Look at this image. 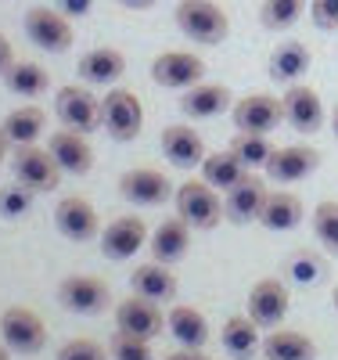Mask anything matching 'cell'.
Here are the masks:
<instances>
[{
	"label": "cell",
	"mask_w": 338,
	"mask_h": 360,
	"mask_svg": "<svg viewBox=\"0 0 338 360\" xmlns=\"http://www.w3.org/2000/svg\"><path fill=\"white\" fill-rule=\"evenodd\" d=\"M173 18H176V29L188 40H198V44H209V47L223 44L227 33H230V18L216 0H180Z\"/></svg>",
	"instance_id": "obj_1"
},
{
	"label": "cell",
	"mask_w": 338,
	"mask_h": 360,
	"mask_svg": "<svg viewBox=\"0 0 338 360\" xmlns=\"http://www.w3.org/2000/svg\"><path fill=\"white\" fill-rule=\"evenodd\" d=\"M101 130H108L112 141L130 144L144 130V105L134 90L126 86H108V94L101 98Z\"/></svg>",
	"instance_id": "obj_2"
},
{
	"label": "cell",
	"mask_w": 338,
	"mask_h": 360,
	"mask_svg": "<svg viewBox=\"0 0 338 360\" xmlns=\"http://www.w3.org/2000/svg\"><path fill=\"white\" fill-rule=\"evenodd\" d=\"M173 202H176V217H183L195 231H212V227H220V220H227L220 191L212 184H205L202 176L183 180L173 195Z\"/></svg>",
	"instance_id": "obj_3"
},
{
	"label": "cell",
	"mask_w": 338,
	"mask_h": 360,
	"mask_svg": "<svg viewBox=\"0 0 338 360\" xmlns=\"http://www.w3.org/2000/svg\"><path fill=\"white\" fill-rule=\"evenodd\" d=\"M22 25H25V37L33 40L40 51H47V54H65L72 47V40H76L72 18L61 15L58 8H44V4L29 8Z\"/></svg>",
	"instance_id": "obj_4"
},
{
	"label": "cell",
	"mask_w": 338,
	"mask_h": 360,
	"mask_svg": "<svg viewBox=\"0 0 338 360\" xmlns=\"http://www.w3.org/2000/svg\"><path fill=\"white\" fill-rule=\"evenodd\" d=\"M0 339H4L11 353L33 356L47 346V324L40 321L33 307H8L0 314Z\"/></svg>",
	"instance_id": "obj_5"
},
{
	"label": "cell",
	"mask_w": 338,
	"mask_h": 360,
	"mask_svg": "<svg viewBox=\"0 0 338 360\" xmlns=\"http://www.w3.org/2000/svg\"><path fill=\"white\" fill-rule=\"evenodd\" d=\"M11 169H15V180L25 184L29 191L37 195H47V191H58L61 188V166L54 162V155L47 148H37V144H22L15 148V159H11Z\"/></svg>",
	"instance_id": "obj_6"
},
{
	"label": "cell",
	"mask_w": 338,
	"mask_h": 360,
	"mask_svg": "<svg viewBox=\"0 0 338 360\" xmlns=\"http://www.w3.org/2000/svg\"><path fill=\"white\" fill-rule=\"evenodd\" d=\"M54 115H58L69 130L94 134V130H101V98H94V94H90L86 86H79V83H69V86L58 90Z\"/></svg>",
	"instance_id": "obj_7"
},
{
	"label": "cell",
	"mask_w": 338,
	"mask_h": 360,
	"mask_svg": "<svg viewBox=\"0 0 338 360\" xmlns=\"http://www.w3.org/2000/svg\"><path fill=\"white\" fill-rule=\"evenodd\" d=\"M230 119H234V127L241 134H266L270 137L281 127L285 108H281V98L266 94V90H256V94H245V98L234 101Z\"/></svg>",
	"instance_id": "obj_8"
},
{
	"label": "cell",
	"mask_w": 338,
	"mask_h": 360,
	"mask_svg": "<svg viewBox=\"0 0 338 360\" xmlns=\"http://www.w3.org/2000/svg\"><path fill=\"white\" fill-rule=\"evenodd\" d=\"M119 195L126 198L130 205H141V209H155V205H166L173 191L169 176L155 166H137V169H126L119 176Z\"/></svg>",
	"instance_id": "obj_9"
},
{
	"label": "cell",
	"mask_w": 338,
	"mask_h": 360,
	"mask_svg": "<svg viewBox=\"0 0 338 360\" xmlns=\"http://www.w3.org/2000/svg\"><path fill=\"white\" fill-rule=\"evenodd\" d=\"M108 299H112L108 285L94 274H69L58 285V303L72 314H83V317H94V314L108 310Z\"/></svg>",
	"instance_id": "obj_10"
},
{
	"label": "cell",
	"mask_w": 338,
	"mask_h": 360,
	"mask_svg": "<svg viewBox=\"0 0 338 360\" xmlns=\"http://www.w3.org/2000/svg\"><path fill=\"white\" fill-rule=\"evenodd\" d=\"M205 76V62L195 51H162L151 62V79L166 90H191L195 83H202Z\"/></svg>",
	"instance_id": "obj_11"
},
{
	"label": "cell",
	"mask_w": 338,
	"mask_h": 360,
	"mask_svg": "<svg viewBox=\"0 0 338 360\" xmlns=\"http://www.w3.org/2000/svg\"><path fill=\"white\" fill-rule=\"evenodd\" d=\"M115 328L119 332H130V335H141V339H155L166 332V314L159 310L155 299H144L134 292L115 307Z\"/></svg>",
	"instance_id": "obj_12"
},
{
	"label": "cell",
	"mask_w": 338,
	"mask_h": 360,
	"mask_svg": "<svg viewBox=\"0 0 338 360\" xmlns=\"http://www.w3.org/2000/svg\"><path fill=\"white\" fill-rule=\"evenodd\" d=\"M281 108H285V123L295 134H317L324 127V101L313 86L306 83H292L281 94Z\"/></svg>",
	"instance_id": "obj_13"
},
{
	"label": "cell",
	"mask_w": 338,
	"mask_h": 360,
	"mask_svg": "<svg viewBox=\"0 0 338 360\" xmlns=\"http://www.w3.org/2000/svg\"><path fill=\"white\" fill-rule=\"evenodd\" d=\"M54 227L69 238V242H90L101 234V220L98 209L90 205V198L83 195H65L54 205Z\"/></svg>",
	"instance_id": "obj_14"
},
{
	"label": "cell",
	"mask_w": 338,
	"mask_h": 360,
	"mask_svg": "<svg viewBox=\"0 0 338 360\" xmlns=\"http://www.w3.org/2000/svg\"><path fill=\"white\" fill-rule=\"evenodd\" d=\"M317 166H320L317 148H310V144H285V148H273V155H270V162L263 169H266L270 184H295V180L310 176Z\"/></svg>",
	"instance_id": "obj_15"
},
{
	"label": "cell",
	"mask_w": 338,
	"mask_h": 360,
	"mask_svg": "<svg viewBox=\"0 0 338 360\" xmlns=\"http://www.w3.org/2000/svg\"><path fill=\"white\" fill-rule=\"evenodd\" d=\"M266 195H270L266 180L249 169V173H245L238 184L223 195V213H227V220H230V224H252V220L259 224V213H263V205H266Z\"/></svg>",
	"instance_id": "obj_16"
},
{
	"label": "cell",
	"mask_w": 338,
	"mask_h": 360,
	"mask_svg": "<svg viewBox=\"0 0 338 360\" xmlns=\"http://www.w3.org/2000/svg\"><path fill=\"white\" fill-rule=\"evenodd\" d=\"M288 307H292V295L281 278H263L249 292V317L259 328H281V321L288 317Z\"/></svg>",
	"instance_id": "obj_17"
},
{
	"label": "cell",
	"mask_w": 338,
	"mask_h": 360,
	"mask_svg": "<svg viewBox=\"0 0 338 360\" xmlns=\"http://www.w3.org/2000/svg\"><path fill=\"white\" fill-rule=\"evenodd\" d=\"M148 245V224L141 217H115L105 231H101V252L115 263L137 256L141 249Z\"/></svg>",
	"instance_id": "obj_18"
},
{
	"label": "cell",
	"mask_w": 338,
	"mask_h": 360,
	"mask_svg": "<svg viewBox=\"0 0 338 360\" xmlns=\"http://www.w3.org/2000/svg\"><path fill=\"white\" fill-rule=\"evenodd\" d=\"M47 152L54 155V162L61 166V173H69V176H83V173H90V166H94V148H90L86 134L69 130V127L51 134Z\"/></svg>",
	"instance_id": "obj_19"
},
{
	"label": "cell",
	"mask_w": 338,
	"mask_h": 360,
	"mask_svg": "<svg viewBox=\"0 0 338 360\" xmlns=\"http://www.w3.org/2000/svg\"><path fill=\"white\" fill-rule=\"evenodd\" d=\"M159 141H162V152H166L169 166H176V169H198L205 162V155H209L202 134L195 127H183V123L166 127Z\"/></svg>",
	"instance_id": "obj_20"
},
{
	"label": "cell",
	"mask_w": 338,
	"mask_h": 360,
	"mask_svg": "<svg viewBox=\"0 0 338 360\" xmlns=\"http://www.w3.org/2000/svg\"><path fill=\"white\" fill-rule=\"evenodd\" d=\"M191 231H195V227L183 220V217L162 220V224L155 227V234L148 238L151 259H155V263H166V266H173L176 259H183V256H188V249H191Z\"/></svg>",
	"instance_id": "obj_21"
},
{
	"label": "cell",
	"mask_w": 338,
	"mask_h": 360,
	"mask_svg": "<svg viewBox=\"0 0 338 360\" xmlns=\"http://www.w3.org/2000/svg\"><path fill=\"white\" fill-rule=\"evenodd\" d=\"M76 72L86 86H115L122 72H126V54L119 47H94L79 58Z\"/></svg>",
	"instance_id": "obj_22"
},
{
	"label": "cell",
	"mask_w": 338,
	"mask_h": 360,
	"mask_svg": "<svg viewBox=\"0 0 338 360\" xmlns=\"http://www.w3.org/2000/svg\"><path fill=\"white\" fill-rule=\"evenodd\" d=\"M310 62H313V54H310V47H306V44H299V40H281L278 47L270 51L266 72H270L273 83L292 86V83H299L306 72H310Z\"/></svg>",
	"instance_id": "obj_23"
},
{
	"label": "cell",
	"mask_w": 338,
	"mask_h": 360,
	"mask_svg": "<svg viewBox=\"0 0 338 360\" xmlns=\"http://www.w3.org/2000/svg\"><path fill=\"white\" fill-rule=\"evenodd\" d=\"M230 98H234V94H230L223 83H195L191 90H183L180 112L188 115V119H216V115H223L227 108H234Z\"/></svg>",
	"instance_id": "obj_24"
},
{
	"label": "cell",
	"mask_w": 338,
	"mask_h": 360,
	"mask_svg": "<svg viewBox=\"0 0 338 360\" xmlns=\"http://www.w3.org/2000/svg\"><path fill=\"white\" fill-rule=\"evenodd\" d=\"M302 217H306L302 198L295 191H285L281 188V191H270L266 195V205H263V213H259V227L285 234V231H295L302 224Z\"/></svg>",
	"instance_id": "obj_25"
},
{
	"label": "cell",
	"mask_w": 338,
	"mask_h": 360,
	"mask_svg": "<svg viewBox=\"0 0 338 360\" xmlns=\"http://www.w3.org/2000/svg\"><path fill=\"white\" fill-rule=\"evenodd\" d=\"M130 288L144 299H155V303H169L176 295V274L166 263H141L134 274H130Z\"/></svg>",
	"instance_id": "obj_26"
},
{
	"label": "cell",
	"mask_w": 338,
	"mask_h": 360,
	"mask_svg": "<svg viewBox=\"0 0 338 360\" xmlns=\"http://www.w3.org/2000/svg\"><path fill=\"white\" fill-rule=\"evenodd\" d=\"M220 342H223V349H227L234 360H249L256 349H263L259 324H256L249 314L227 317V321H223V332H220Z\"/></svg>",
	"instance_id": "obj_27"
},
{
	"label": "cell",
	"mask_w": 338,
	"mask_h": 360,
	"mask_svg": "<svg viewBox=\"0 0 338 360\" xmlns=\"http://www.w3.org/2000/svg\"><path fill=\"white\" fill-rule=\"evenodd\" d=\"M263 356L266 360H313L317 346L310 335L295 332V328H270V335L263 339Z\"/></svg>",
	"instance_id": "obj_28"
},
{
	"label": "cell",
	"mask_w": 338,
	"mask_h": 360,
	"mask_svg": "<svg viewBox=\"0 0 338 360\" xmlns=\"http://www.w3.org/2000/svg\"><path fill=\"white\" fill-rule=\"evenodd\" d=\"M166 328L173 332V339H176L180 346L202 349V346L209 342V321H205V314H202V310H195V307H188V303H180V307H173V310H169Z\"/></svg>",
	"instance_id": "obj_29"
},
{
	"label": "cell",
	"mask_w": 338,
	"mask_h": 360,
	"mask_svg": "<svg viewBox=\"0 0 338 360\" xmlns=\"http://www.w3.org/2000/svg\"><path fill=\"white\" fill-rule=\"evenodd\" d=\"M0 127H4V134H8V141H11L15 148L37 144L40 134H44V127H47V112H44L40 105H22V108L8 112V119H4Z\"/></svg>",
	"instance_id": "obj_30"
},
{
	"label": "cell",
	"mask_w": 338,
	"mask_h": 360,
	"mask_svg": "<svg viewBox=\"0 0 338 360\" xmlns=\"http://www.w3.org/2000/svg\"><path fill=\"white\" fill-rule=\"evenodd\" d=\"M198 169H202V180H205V184H212V188L223 191V195L238 184L245 173H249V166H245V162L230 152V148H227V152H209L205 162H202Z\"/></svg>",
	"instance_id": "obj_31"
},
{
	"label": "cell",
	"mask_w": 338,
	"mask_h": 360,
	"mask_svg": "<svg viewBox=\"0 0 338 360\" xmlns=\"http://www.w3.org/2000/svg\"><path fill=\"white\" fill-rule=\"evenodd\" d=\"M4 86L11 90V94H18V98H40V94L51 90V76L37 62H15L4 72Z\"/></svg>",
	"instance_id": "obj_32"
},
{
	"label": "cell",
	"mask_w": 338,
	"mask_h": 360,
	"mask_svg": "<svg viewBox=\"0 0 338 360\" xmlns=\"http://www.w3.org/2000/svg\"><path fill=\"white\" fill-rule=\"evenodd\" d=\"M306 4H310V0H263L259 22H263V29H270V33H285V29H292L302 18Z\"/></svg>",
	"instance_id": "obj_33"
},
{
	"label": "cell",
	"mask_w": 338,
	"mask_h": 360,
	"mask_svg": "<svg viewBox=\"0 0 338 360\" xmlns=\"http://www.w3.org/2000/svg\"><path fill=\"white\" fill-rule=\"evenodd\" d=\"M310 224H313L317 242H320L331 256H338V202H334V198L317 202V205H313V217H310Z\"/></svg>",
	"instance_id": "obj_34"
},
{
	"label": "cell",
	"mask_w": 338,
	"mask_h": 360,
	"mask_svg": "<svg viewBox=\"0 0 338 360\" xmlns=\"http://www.w3.org/2000/svg\"><path fill=\"white\" fill-rule=\"evenodd\" d=\"M230 152H234L245 166H249V169H256V166H266V162H270L273 144H270L266 134H241V130H238V137L230 141Z\"/></svg>",
	"instance_id": "obj_35"
},
{
	"label": "cell",
	"mask_w": 338,
	"mask_h": 360,
	"mask_svg": "<svg viewBox=\"0 0 338 360\" xmlns=\"http://www.w3.org/2000/svg\"><path fill=\"white\" fill-rule=\"evenodd\" d=\"M108 353H112V360H155V353H151V339L119 332V328H115V335L108 339Z\"/></svg>",
	"instance_id": "obj_36"
},
{
	"label": "cell",
	"mask_w": 338,
	"mask_h": 360,
	"mask_svg": "<svg viewBox=\"0 0 338 360\" xmlns=\"http://www.w3.org/2000/svg\"><path fill=\"white\" fill-rule=\"evenodd\" d=\"M33 195H37V191H29L25 184H8V188H0V217H8V220L25 217L29 209H33Z\"/></svg>",
	"instance_id": "obj_37"
},
{
	"label": "cell",
	"mask_w": 338,
	"mask_h": 360,
	"mask_svg": "<svg viewBox=\"0 0 338 360\" xmlns=\"http://www.w3.org/2000/svg\"><path fill=\"white\" fill-rule=\"evenodd\" d=\"M108 356L112 353L98 339H86V335L69 339L65 346H58V353H54V360H108Z\"/></svg>",
	"instance_id": "obj_38"
},
{
	"label": "cell",
	"mask_w": 338,
	"mask_h": 360,
	"mask_svg": "<svg viewBox=\"0 0 338 360\" xmlns=\"http://www.w3.org/2000/svg\"><path fill=\"white\" fill-rule=\"evenodd\" d=\"M288 274L295 278V281H302V285H313V281H320V274H324V263L313 256V252H295L292 259H288Z\"/></svg>",
	"instance_id": "obj_39"
},
{
	"label": "cell",
	"mask_w": 338,
	"mask_h": 360,
	"mask_svg": "<svg viewBox=\"0 0 338 360\" xmlns=\"http://www.w3.org/2000/svg\"><path fill=\"white\" fill-rule=\"evenodd\" d=\"M310 18L317 29L334 33L338 29V0H310Z\"/></svg>",
	"instance_id": "obj_40"
},
{
	"label": "cell",
	"mask_w": 338,
	"mask_h": 360,
	"mask_svg": "<svg viewBox=\"0 0 338 360\" xmlns=\"http://www.w3.org/2000/svg\"><path fill=\"white\" fill-rule=\"evenodd\" d=\"M54 8H58L61 15H69V18H83V15H90L94 0H54Z\"/></svg>",
	"instance_id": "obj_41"
},
{
	"label": "cell",
	"mask_w": 338,
	"mask_h": 360,
	"mask_svg": "<svg viewBox=\"0 0 338 360\" xmlns=\"http://www.w3.org/2000/svg\"><path fill=\"white\" fill-rule=\"evenodd\" d=\"M15 65V51H11V40L0 33V76H4L8 69Z\"/></svg>",
	"instance_id": "obj_42"
},
{
	"label": "cell",
	"mask_w": 338,
	"mask_h": 360,
	"mask_svg": "<svg viewBox=\"0 0 338 360\" xmlns=\"http://www.w3.org/2000/svg\"><path fill=\"white\" fill-rule=\"evenodd\" d=\"M166 360H212V356H205V349H191V346H180L176 353H166Z\"/></svg>",
	"instance_id": "obj_43"
},
{
	"label": "cell",
	"mask_w": 338,
	"mask_h": 360,
	"mask_svg": "<svg viewBox=\"0 0 338 360\" xmlns=\"http://www.w3.org/2000/svg\"><path fill=\"white\" fill-rule=\"evenodd\" d=\"M115 4H122V8H130V11H148V8H155L159 0H115Z\"/></svg>",
	"instance_id": "obj_44"
},
{
	"label": "cell",
	"mask_w": 338,
	"mask_h": 360,
	"mask_svg": "<svg viewBox=\"0 0 338 360\" xmlns=\"http://www.w3.org/2000/svg\"><path fill=\"white\" fill-rule=\"evenodd\" d=\"M8 148H15L11 141H8V134H4V127H0V162L8 159Z\"/></svg>",
	"instance_id": "obj_45"
},
{
	"label": "cell",
	"mask_w": 338,
	"mask_h": 360,
	"mask_svg": "<svg viewBox=\"0 0 338 360\" xmlns=\"http://www.w3.org/2000/svg\"><path fill=\"white\" fill-rule=\"evenodd\" d=\"M331 134H334V141H338V105L331 108Z\"/></svg>",
	"instance_id": "obj_46"
},
{
	"label": "cell",
	"mask_w": 338,
	"mask_h": 360,
	"mask_svg": "<svg viewBox=\"0 0 338 360\" xmlns=\"http://www.w3.org/2000/svg\"><path fill=\"white\" fill-rule=\"evenodd\" d=\"M0 360H11V349H8L4 342H0Z\"/></svg>",
	"instance_id": "obj_47"
},
{
	"label": "cell",
	"mask_w": 338,
	"mask_h": 360,
	"mask_svg": "<svg viewBox=\"0 0 338 360\" xmlns=\"http://www.w3.org/2000/svg\"><path fill=\"white\" fill-rule=\"evenodd\" d=\"M331 303H334V310H338V288H334V295H331Z\"/></svg>",
	"instance_id": "obj_48"
}]
</instances>
